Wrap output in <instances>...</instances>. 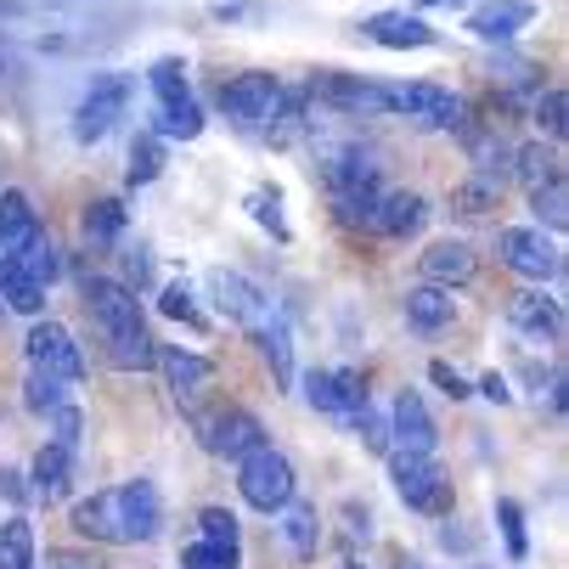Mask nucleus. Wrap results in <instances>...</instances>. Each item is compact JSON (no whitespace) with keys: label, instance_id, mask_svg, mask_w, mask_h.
Here are the masks:
<instances>
[{"label":"nucleus","instance_id":"ea45409f","mask_svg":"<svg viewBox=\"0 0 569 569\" xmlns=\"http://www.w3.org/2000/svg\"><path fill=\"white\" fill-rule=\"evenodd\" d=\"M345 418H350V429L367 451H389V423L372 412V406H356V412H345Z\"/></svg>","mask_w":569,"mask_h":569},{"label":"nucleus","instance_id":"5701e85b","mask_svg":"<svg viewBox=\"0 0 569 569\" xmlns=\"http://www.w3.org/2000/svg\"><path fill=\"white\" fill-rule=\"evenodd\" d=\"M451 316H457V305H451V288H435V282H423V288H412V293H406V321H412L418 333H440V328H451Z\"/></svg>","mask_w":569,"mask_h":569},{"label":"nucleus","instance_id":"6e6552de","mask_svg":"<svg viewBox=\"0 0 569 569\" xmlns=\"http://www.w3.org/2000/svg\"><path fill=\"white\" fill-rule=\"evenodd\" d=\"M497 249H502V266L519 271V277H530V282H547V277L563 266V260H558V242L541 237L536 226H508V231L497 237Z\"/></svg>","mask_w":569,"mask_h":569},{"label":"nucleus","instance_id":"c03bdc74","mask_svg":"<svg viewBox=\"0 0 569 569\" xmlns=\"http://www.w3.org/2000/svg\"><path fill=\"white\" fill-rule=\"evenodd\" d=\"M563 113H569L563 91H541V97H536V124H541V130H547L552 141L563 136Z\"/></svg>","mask_w":569,"mask_h":569},{"label":"nucleus","instance_id":"a19ab883","mask_svg":"<svg viewBox=\"0 0 569 569\" xmlns=\"http://www.w3.org/2000/svg\"><path fill=\"white\" fill-rule=\"evenodd\" d=\"M51 418V440L57 446H68V451H79V435H86V418H79V406H57V412H46Z\"/></svg>","mask_w":569,"mask_h":569},{"label":"nucleus","instance_id":"6ab92c4d","mask_svg":"<svg viewBox=\"0 0 569 569\" xmlns=\"http://www.w3.org/2000/svg\"><path fill=\"white\" fill-rule=\"evenodd\" d=\"M158 367H164L176 400H198V395L209 389V378H214V361H203V356H192V350H176V345L158 350Z\"/></svg>","mask_w":569,"mask_h":569},{"label":"nucleus","instance_id":"4be33fe9","mask_svg":"<svg viewBox=\"0 0 569 569\" xmlns=\"http://www.w3.org/2000/svg\"><path fill=\"white\" fill-rule=\"evenodd\" d=\"M423 220H429V203H423L418 192H383L372 231H383V237H412Z\"/></svg>","mask_w":569,"mask_h":569},{"label":"nucleus","instance_id":"72a5a7b5","mask_svg":"<svg viewBox=\"0 0 569 569\" xmlns=\"http://www.w3.org/2000/svg\"><path fill=\"white\" fill-rule=\"evenodd\" d=\"M497 525H502L508 558H513V563H519V558H530V536H525V508H519L513 497H502V502H497Z\"/></svg>","mask_w":569,"mask_h":569},{"label":"nucleus","instance_id":"49530a36","mask_svg":"<svg viewBox=\"0 0 569 569\" xmlns=\"http://www.w3.org/2000/svg\"><path fill=\"white\" fill-rule=\"evenodd\" d=\"M429 378H435V383H440V389H446L451 400H468V395H473V389L462 383V372H451L446 361H435V367H429Z\"/></svg>","mask_w":569,"mask_h":569},{"label":"nucleus","instance_id":"79ce46f5","mask_svg":"<svg viewBox=\"0 0 569 569\" xmlns=\"http://www.w3.org/2000/svg\"><path fill=\"white\" fill-rule=\"evenodd\" d=\"M249 214L260 220V226H271V237H288V220H282V198L277 192H249Z\"/></svg>","mask_w":569,"mask_h":569},{"label":"nucleus","instance_id":"c85d7f7f","mask_svg":"<svg viewBox=\"0 0 569 569\" xmlns=\"http://www.w3.org/2000/svg\"><path fill=\"white\" fill-rule=\"evenodd\" d=\"M0 569H34V525L29 519L0 525Z\"/></svg>","mask_w":569,"mask_h":569},{"label":"nucleus","instance_id":"a878e982","mask_svg":"<svg viewBox=\"0 0 569 569\" xmlns=\"http://www.w3.org/2000/svg\"><path fill=\"white\" fill-rule=\"evenodd\" d=\"M0 299H7L18 316H40V305H46V288L12 260V254H0Z\"/></svg>","mask_w":569,"mask_h":569},{"label":"nucleus","instance_id":"4c0bfd02","mask_svg":"<svg viewBox=\"0 0 569 569\" xmlns=\"http://www.w3.org/2000/svg\"><path fill=\"white\" fill-rule=\"evenodd\" d=\"M158 310H164L170 321H187V328H192V333H203V328H209V321L198 316V305H192V293H187L181 282H170L164 293H158Z\"/></svg>","mask_w":569,"mask_h":569},{"label":"nucleus","instance_id":"9b49d317","mask_svg":"<svg viewBox=\"0 0 569 569\" xmlns=\"http://www.w3.org/2000/svg\"><path fill=\"white\" fill-rule=\"evenodd\" d=\"M389 446H395V451H435V446H440V429H435V418H429V406H423L418 389H400V395H395Z\"/></svg>","mask_w":569,"mask_h":569},{"label":"nucleus","instance_id":"c9c22d12","mask_svg":"<svg viewBox=\"0 0 569 569\" xmlns=\"http://www.w3.org/2000/svg\"><path fill=\"white\" fill-rule=\"evenodd\" d=\"M497 198H502V192H497L491 181H479V176L462 181V187H451V209H457V214H485V209H497Z\"/></svg>","mask_w":569,"mask_h":569},{"label":"nucleus","instance_id":"7c9ffc66","mask_svg":"<svg viewBox=\"0 0 569 569\" xmlns=\"http://www.w3.org/2000/svg\"><path fill=\"white\" fill-rule=\"evenodd\" d=\"M158 170H164V136H136V147H130V187L158 181Z\"/></svg>","mask_w":569,"mask_h":569},{"label":"nucleus","instance_id":"8fccbe9b","mask_svg":"<svg viewBox=\"0 0 569 569\" xmlns=\"http://www.w3.org/2000/svg\"><path fill=\"white\" fill-rule=\"evenodd\" d=\"M124 266H130V277H136V282H147V254H141V249H136V254H124Z\"/></svg>","mask_w":569,"mask_h":569},{"label":"nucleus","instance_id":"393cba45","mask_svg":"<svg viewBox=\"0 0 569 569\" xmlns=\"http://www.w3.org/2000/svg\"><path fill=\"white\" fill-rule=\"evenodd\" d=\"M282 513V541H288V552L293 558H316V547H321V519H316V508L310 502H282L277 508Z\"/></svg>","mask_w":569,"mask_h":569},{"label":"nucleus","instance_id":"09e8293b","mask_svg":"<svg viewBox=\"0 0 569 569\" xmlns=\"http://www.w3.org/2000/svg\"><path fill=\"white\" fill-rule=\"evenodd\" d=\"M479 395H485V400H497V406H508V400H513V389H508V378H502V372H485V378H479Z\"/></svg>","mask_w":569,"mask_h":569},{"label":"nucleus","instance_id":"f03ea898","mask_svg":"<svg viewBox=\"0 0 569 569\" xmlns=\"http://www.w3.org/2000/svg\"><path fill=\"white\" fill-rule=\"evenodd\" d=\"M79 288H86V310H91V321H97L102 339H108L113 367L147 372V367L158 361V345H152V333L141 328V299H136V288H124V282H113V277H86Z\"/></svg>","mask_w":569,"mask_h":569},{"label":"nucleus","instance_id":"473e14b6","mask_svg":"<svg viewBox=\"0 0 569 569\" xmlns=\"http://www.w3.org/2000/svg\"><path fill=\"white\" fill-rule=\"evenodd\" d=\"M124 231V209L113 203V198H102V203H91L86 209V237L97 242V249H108V242Z\"/></svg>","mask_w":569,"mask_h":569},{"label":"nucleus","instance_id":"de8ad7c7","mask_svg":"<svg viewBox=\"0 0 569 569\" xmlns=\"http://www.w3.org/2000/svg\"><path fill=\"white\" fill-rule=\"evenodd\" d=\"M0 497H7V502H29L34 491L23 485V473H18V468H0Z\"/></svg>","mask_w":569,"mask_h":569},{"label":"nucleus","instance_id":"e433bc0d","mask_svg":"<svg viewBox=\"0 0 569 569\" xmlns=\"http://www.w3.org/2000/svg\"><path fill=\"white\" fill-rule=\"evenodd\" d=\"M181 569H237V547H220V541H192L181 552Z\"/></svg>","mask_w":569,"mask_h":569},{"label":"nucleus","instance_id":"f3484780","mask_svg":"<svg viewBox=\"0 0 569 569\" xmlns=\"http://www.w3.org/2000/svg\"><path fill=\"white\" fill-rule=\"evenodd\" d=\"M29 491L40 497V502H62L68 497V485H73V451L68 446H57V440H46L40 451H34V468H29Z\"/></svg>","mask_w":569,"mask_h":569},{"label":"nucleus","instance_id":"7ed1b4c3","mask_svg":"<svg viewBox=\"0 0 569 569\" xmlns=\"http://www.w3.org/2000/svg\"><path fill=\"white\" fill-rule=\"evenodd\" d=\"M389 479H395V497L423 513V519H451V479L435 462V451H389Z\"/></svg>","mask_w":569,"mask_h":569},{"label":"nucleus","instance_id":"39448f33","mask_svg":"<svg viewBox=\"0 0 569 569\" xmlns=\"http://www.w3.org/2000/svg\"><path fill=\"white\" fill-rule=\"evenodd\" d=\"M192 429H198L203 451L209 457H226V462H237V457H249L254 446H266V423L254 412H242V406H214V412H198Z\"/></svg>","mask_w":569,"mask_h":569},{"label":"nucleus","instance_id":"58836bf2","mask_svg":"<svg viewBox=\"0 0 569 569\" xmlns=\"http://www.w3.org/2000/svg\"><path fill=\"white\" fill-rule=\"evenodd\" d=\"M147 86H152V97L164 102V97H187L192 86H187V68L176 62V57H164V62H152V73H147Z\"/></svg>","mask_w":569,"mask_h":569},{"label":"nucleus","instance_id":"4468645a","mask_svg":"<svg viewBox=\"0 0 569 569\" xmlns=\"http://www.w3.org/2000/svg\"><path fill=\"white\" fill-rule=\"evenodd\" d=\"M508 321H513V333L541 339V345H558V339H563V310H558V299L530 293V288L508 299Z\"/></svg>","mask_w":569,"mask_h":569},{"label":"nucleus","instance_id":"c756f323","mask_svg":"<svg viewBox=\"0 0 569 569\" xmlns=\"http://www.w3.org/2000/svg\"><path fill=\"white\" fill-rule=\"evenodd\" d=\"M62 400H68V378H51V372L29 367V383H23V406H29V412H57Z\"/></svg>","mask_w":569,"mask_h":569},{"label":"nucleus","instance_id":"3c124183","mask_svg":"<svg viewBox=\"0 0 569 569\" xmlns=\"http://www.w3.org/2000/svg\"><path fill=\"white\" fill-rule=\"evenodd\" d=\"M395 569H423V563H418V558H406V552H400V558H395Z\"/></svg>","mask_w":569,"mask_h":569},{"label":"nucleus","instance_id":"f704fd0d","mask_svg":"<svg viewBox=\"0 0 569 569\" xmlns=\"http://www.w3.org/2000/svg\"><path fill=\"white\" fill-rule=\"evenodd\" d=\"M519 176H525V187L558 181V176H563V170H558V152H552V147H541V141H536V147H525V152H519Z\"/></svg>","mask_w":569,"mask_h":569},{"label":"nucleus","instance_id":"aec40b11","mask_svg":"<svg viewBox=\"0 0 569 569\" xmlns=\"http://www.w3.org/2000/svg\"><path fill=\"white\" fill-rule=\"evenodd\" d=\"M40 231V214L29 203V192H0V254H23V242Z\"/></svg>","mask_w":569,"mask_h":569},{"label":"nucleus","instance_id":"f8f14e48","mask_svg":"<svg viewBox=\"0 0 569 569\" xmlns=\"http://www.w3.org/2000/svg\"><path fill=\"white\" fill-rule=\"evenodd\" d=\"M310 91L339 113H389V86H367L356 73H316Z\"/></svg>","mask_w":569,"mask_h":569},{"label":"nucleus","instance_id":"423d86ee","mask_svg":"<svg viewBox=\"0 0 569 569\" xmlns=\"http://www.w3.org/2000/svg\"><path fill=\"white\" fill-rule=\"evenodd\" d=\"M282 108V86H277V73H237L220 86V113L242 130H266Z\"/></svg>","mask_w":569,"mask_h":569},{"label":"nucleus","instance_id":"a211bd4d","mask_svg":"<svg viewBox=\"0 0 569 569\" xmlns=\"http://www.w3.org/2000/svg\"><path fill=\"white\" fill-rule=\"evenodd\" d=\"M361 29H367V40H378L383 51H423V46H435V29H429L423 18H406V12H378V18H367Z\"/></svg>","mask_w":569,"mask_h":569},{"label":"nucleus","instance_id":"412c9836","mask_svg":"<svg viewBox=\"0 0 569 569\" xmlns=\"http://www.w3.org/2000/svg\"><path fill=\"white\" fill-rule=\"evenodd\" d=\"M423 277L435 282V288H462L468 277H473V249L468 242H429V254H423Z\"/></svg>","mask_w":569,"mask_h":569},{"label":"nucleus","instance_id":"a18cd8bd","mask_svg":"<svg viewBox=\"0 0 569 569\" xmlns=\"http://www.w3.org/2000/svg\"><path fill=\"white\" fill-rule=\"evenodd\" d=\"M46 563H51V569H102L91 552H73V547H51V552H46Z\"/></svg>","mask_w":569,"mask_h":569},{"label":"nucleus","instance_id":"37998d69","mask_svg":"<svg viewBox=\"0 0 569 569\" xmlns=\"http://www.w3.org/2000/svg\"><path fill=\"white\" fill-rule=\"evenodd\" d=\"M198 536L203 541H220V547H237V519L226 508H203L198 513Z\"/></svg>","mask_w":569,"mask_h":569},{"label":"nucleus","instance_id":"ddd939ff","mask_svg":"<svg viewBox=\"0 0 569 569\" xmlns=\"http://www.w3.org/2000/svg\"><path fill=\"white\" fill-rule=\"evenodd\" d=\"M209 288H214V305L237 321V328H260V321L277 310V305H271L249 277H237V271H214V277H209Z\"/></svg>","mask_w":569,"mask_h":569},{"label":"nucleus","instance_id":"2f4dec72","mask_svg":"<svg viewBox=\"0 0 569 569\" xmlns=\"http://www.w3.org/2000/svg\"><path fill=\"white\" fill-rule=\"evenodd\" d=\"M530 209H536V220H547L552 231H563V226H569V198H563V176H558V181H541V187H530Z\"/></svg>","mask_w":569,"mask_h":569},{"label":"nucleus","instance_id":"20e7f679","mask_svg":"<svg viewBox=\"0 0 569 569\" xmlns=\"http://www.w3.org/2000/svg\"><path fill=\"white\" fill-rule=\"evenodd\" d=\"M237 491H242V502H249V508L277 513V508L293 502V491H299L293 462H288L282 451H271V446H254L249 457H237Z\"/></svg>","mask_w":569,"mask_h":569},{"label":"nucleus","instance_id":"0eeeda50","mask_svg":"<svg viewBox=\"0 0 569 569\" xmlns=\"http://www.w3.org/2000/svg\"><path fill=\"white\" fill-rule=\"evenodd\" d=\"M130 108V73H97L91 79V91L79 97L73 108V136L79 141H102Z\"/></svg>","mask_w":569,"mask_h":569},{"label":"nucleus","instance_id":"b1692460","mask_svg":"<svg viewBox=\"0 0 569 569\" xmlns=\"http://www.w3.org/2000/svg\"><path fill=\"white\" fill-rule=\"evenodd\" d=\"M254 333V345H260V356L271 361V378H277V389H288L293 383V345H288V321H282V310H271L260 328H249Z\"/></svg>","mask_w":569,"mask_h":569},{"label":"nucleus","instance_id":"1a4fd4ad","mask_svg":"<svg viewBox=\"0 0 569 569\" xmlns=\"http://www.w3.org/2000/svg\"><path fill=\"white\" fill-rule=\"evenodd\" d=\"M23 350H29V367H40V372H51V378L79 383V372H86V356H79L73 333L57 328V321H34L29 339H23Z\"/></svg>","mask_w":569,"mask_h":569},{"label":"nucleus","instance_id":"bb28decb","mask_svg":"<svg viewBox=\"0 0 569 569\" xmlns=\"http://www.w3.org/2000/svg\"><path fill=\"white\" fill-rule=\"evenodd\" d=\"M152 136H164V141H192V136H203V108L192 102V91L158 102V130H152Z\"/></svg>","mask_w":569,"mask_h":569},{"label":"nucleus","instance_id":"dca6fc26","mask_svg":"<svg viewBox=\"0 0 569 569\" xmlns=\"http://www.w3.org/2000/svg\"><path fill=\"white\" fill-rule=\"evenodd\" d=\"M536 23V7L530 0H485V7L468 18V34L473 40H513L519 29Z\"/></svg>","mask_w":569,"mask_h":569},{"label":"nucleus","instance_id":"603ef678","mask_svg":"<svg viewBox=\"0 0 569 569\" xmlns=\"http://www.w3.org/2000/svg\"><path fill=\"white\" fill-rule=\"evenodd\" d=\"M345 569H367V563H356V558H350V563H345Z\"/></svg>","mask_w":569,"mask_h":569},{"label":"nucleus","instance_id":"2eb2a0df","mask_svg":"<svg viewBox=\"0 0 569 569\" xmlns=\"http://www.w3.org/2000/svg\"><path fill=\"white\" fill-rule=\"evenodd\" d=\"M305 400L316 406V412L345 418V412H356V406H367V389H361V378L350 367H339V372H310L305 378Z\"/></svg>","mask_w":569,"mask_h":569},{"label":"nucleus","instance_id":"f257e3e1","mask_svg":"<svg viewBox=\"0 0 569 569\" xmlns=\"http://www.w3.org/2000/svg\"><path fill=\"white\" fill-rule=\"evenodd\" d=\"M73 530L86 541H108V547L152 541L158 530H164L158 485L152 479H124V485H108V491H91L86 502L73 508Z\"/></svg>","mask_w":569,"mask_h":569},{"label":"nucleus","instance_id":"cd10ccee","mask_svg":"<svg viewBox=\"0 0 569 569\" xmlns=\"http://www.w3.org/2000/svg\"><path fill=\"white\" fill-rule=\"evenodd\" d=\"M12 260H18L40 288H51V282H57V271H62V254H57V242H51L46 231H34V237L23 242V254H12Z\"/></svg>","mask_w":569,"mask_h":569},{"label":"nucleus","instance_id":"9d476101","mask_svg":"<svg viewBox=\"0 0 569 569\" xmlns=\"http://www.w3.org/2000/svg\"><path fill=\"white\" fill-rule=\"evenodd\" d=\"M389 108L412 113V119H423V124H440V130H462V124H468L462 97H451V91H440V86H389Z\"/></svg>","mask_w":569,"mask_h":569},{"label":"nucleus","instance_id":"864d4df0","mask_svg":"<svg viewBox=\"0 0 569 569\" xmlns=\"http://www.w3.org/2000/svg\"><path fill=\"white\" fill-rule=\"evenodd\" d=\"M418 7H440V0H418Z\"/></svg>","mask_w":569,"mask_h":569}]
</instances>
